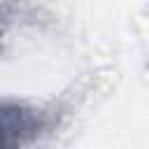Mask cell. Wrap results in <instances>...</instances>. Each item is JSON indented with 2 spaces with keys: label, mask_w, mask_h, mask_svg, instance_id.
I'll use <instances>...</instances> for the list:
<instances>
[{
  "label": "cell",
  "mask_w": 149,
  "mask_h": 149,
  "mask_svg": "<svg viewBox=\"0 0 149 149\" xmlns=\"http://www.w3.org/2000/svg\"><path fill=\"white\" fill-rule=\"evenodd\" d=\"M23 121H21V112L19 109H0V149H9L16 137L23 130Z\"/></svg>",
  "instance_id": "obj_1"
}]
</instances>
